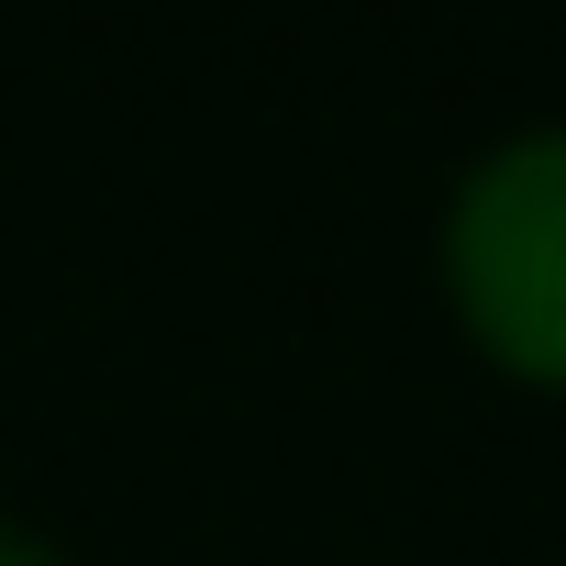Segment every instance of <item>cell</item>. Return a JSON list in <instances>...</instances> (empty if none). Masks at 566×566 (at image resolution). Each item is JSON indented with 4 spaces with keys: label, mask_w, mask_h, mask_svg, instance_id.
Returning <instances> with one entry per match:
<instances>
[{
    "label": "cell",
    "mask_w": 566,
    "mask_h": 566,
    "mask_svg": "<svg viewBox=\"0 0 566 566\" xmlns=\"http://www.w3.org/2000/svg\"><path fill=\"white\" fill-rule=\"evenodd\" d=\"M433 290L489 378L566 400V123H511L444 178Z\"/></svg>",
    "instance_id": "1"
},
{
    "label": "cell",
    "mask_w": 566,
    "mask_h": 566,
    "mask_svg": "<svg viewBox=\"0 0 566 566\" xmlns=\"http://www.w3.org/2000/svg\"><path fill=\"white\" fill-rule=\"evenodd\" d=\"M0 566H78L45 522H23V511H0Z\"/></svg>",
    "instance_id": "2"
}]
</instances>
